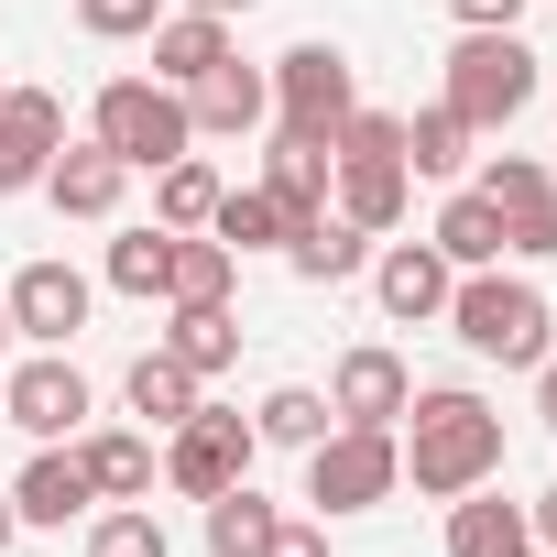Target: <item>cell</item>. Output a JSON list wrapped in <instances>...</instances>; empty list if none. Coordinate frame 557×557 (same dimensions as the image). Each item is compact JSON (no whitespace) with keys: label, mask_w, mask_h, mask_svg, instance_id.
Returning a JSON list of instances; mask_svg holds the SVG:
<instances>
[{"label":"cell","mask_w":557,"mask_h":557,"mask_svg":"<svg viewBox=\"0 0 557 557\" xmlns=\"http://www.w3.org/2000/svg\"><path fill=\"white\" fill-rule=\"evenodd\" d=\"M394 448H405V481H416V492L459 503V492H492V470H503V416H492L481 394L437 383V394H416V405H405Z\"/></svg>","instance_id":"1"},{"label":"cell","mask_w":557,"mask_h":557,"mask_svg":"<svg viewBox=\"0 0 557 557\" xmlns=\"http://www.w3.org/2000/svg\"><path fill=\"white\" fill-rule=\"evenodd\" d=\"M448 329H459L481 361H503V372H535V361H546V296L524 285V273H503V262H481V273L448 285Z\"/></svg>","instance_id":"2"},{"label":"cell","mask_w":557,"mask_h":557,"mask_svg":"<svg viewBox=\"0 0 557 557\" xmlns=\"http://www.w3.org/2000/svg\"><path fill=\"white\" fill-rule=\"evenodd\" d=\"M88 143H110L132 175L175 164V153L197 143V121H186V88H164V77H110V88H99V110H88Z\"/></svg>","instance_id":"3"},{"label":"cell","mask_w":557,"mask_h":557,"mask_svg":"<svg viewBox=\"0 0 557 557\" xmlns=\"http://www.w3.org/2000/svg\"><path fill=\"white\" fill-rule=\"evenodd\" d=\"M394 492H405L394 426H329V437L307 448V503H318V513H372V503H394Z\"/></svg>","instance_id":"4"},{"label":"cell","mask_w":557,"mask_h":557,"mask_svg":"<svg viewBox=\"0 0 557 557\" xmlns=\"http://www.w3.org/2000/svg\"><path fill=\"white\" fill-rule=\"evenodd\" d=\"M524 99H535V45H524V34H459V55H448V110H459L470 132H503Z\"/></svg>","instance_id":"5"},{"label":"cell","mask_w":557,"mask_h":557,"mask_svg":"<svg viewBox=\"0 0 557 557\" xmlns=\"http://www.w3.org/2000/svg\"><path fill=\"white\" fill-rule=\"evenodd\" d=\"M251 416H230V405H197L186 426H164V481L186 492V503H219L230 481H251Z\"/></svg>","instance_id":"6"},{"label":"cell","mask_w":557,"mask_h":557,"mask_svg":"<svg viewBox=\"0 0 557 557\" xmlns=\"http://www.w3.org/2000/svg\"><path fill=\"white\" fill-rule=\"evenodd\" d=\"M350 110H361V88H350V55L339 45H296L285 66H273V121H285V132H318L329 143Z\"/></svg>","instance_id":"7"},{"label":"cell","mask_w":557,"mask_h":557,"mask_svg":"<svg viewBox=\"0 0 557 557\" xmlns=\"http://www.w3.org/2000/svg\"><path fill=\"white\" fill-rule=\"evenodd\" d=\"M77 416H88V372L77 361H23V372H0V426H23V437H77Z\"/></svg>","instance_id":"8"},{"label":"cell","mask_w":557,"mask_h":557,"mask_svg":"<svg viewBox=\"0 0 557 557\" xmlns=\"http://www.w3.org/2000/svg\"><path fill=\"white\" fill-rule=\"evenodd\" d=\"M481 197L503 208V251H524V262H546V251H557V175H546V164L492 153V164H481Z\"/></svg>","instance_id":"9"},{"label":"cell","mask_w":557,"mask_h":557,"mask_svg":"<svg viewBox=\"0 0 557 557\" xmlns=\"http://www.w3.org/2000/svg\"><path fill=\"white\" fill-rule=\"evenodd\" d=\"M55 153H66V99L55 88H0V197L45 186Z\"/></svg>","instance_id":"10"},{"label":"cell","mask_w":557,"mask_h":557,"mask_svg":"<svg viewBox=\"0 0 557 557\" xmlns=\"http://www.w3.org/2000/svg\"><path fill=\"white\" fill-rule=\"evenodd\" d=\"M0 307H12V339H45V350H66V339L88 329V273H77V262H23Z\"/></svg>","instance_id":"11"},{"label":"cell","mask_w":557,"mask_h":557,"mask_svg":"<svg viewBox=\"0 0 557 557\" xmlns=\"http://www.w3.org/2000/svg\"><path fill=\"white\" fill-rule=\"evenodd\" d=\"M405 405H416V372L394 350H350L339 383H329V416L339 426H405Z\"/></svg>","instance_id":"12"},{"label":"cell","mask_w":557,"mask_h":557,"mask_svg":"<svg viewBox=\"0 0 557 557\" xmlns=\"http://www.w3.org/2000/svg\"><path fill=\"white\" fill-rule=\"evenodd\" d=\"M448 285H459V273L437 262V240H394V251L372 262V296H383V318H405V329L448 318Z\"/></svg>","instance_id":"13"},{"label":"cell","mask_w":557,"mask_h":557,"mask_svg":"<svg viewBox=\"0 0 557 557\" xmlns=\"http://www.w3.org/2000/svg\"><path fill=\"white\" fill-rule=\"evenodd\" d=\"M88 503H99V481H88V459H77L66 437H55V448H34V459H23V481H12V513H23V524H77Z\"/></svg>","instance_id":"14"},{"label":"cell","mask_w":557,"mask_h":557,"mask_svg":"<svg viewBox=\"0 0 557 557\" xmlns=\"http://www.w3.org/2000/svg\"><path fill=\"white\" fill-rule=\"evenodd\" d=\"M186 121H197V132H262V121H273V77H251L240 55H219V66L186 88Z\"/></svg>","instance_id":"15"},{"label":"cell","mask_w":557,"mask_h":557,"mask_svg":"<svg viewBox=\"0 0 557 557\" xmlns=\"http://www.w3.org/2000/svg\"><path fill=\"white\" fill-rule=\"evenodd\" d=\"M121 186H132V164H121L110 143H66V153L45 164V197H55L66 219H110V208H121Z\"/></svg>","instance_id":"16"},{"label":"cell","mask_w":557,"mask_h":557,"mask_svg":"<svg viewBox=\"0 0 557 557\" xmlns=\"http://www.w3.org/2000/svg\"><path fill=\"white\" fill-rule=\"evenodd\" d=\"M329 164H339V153H329L318 132H273V153H262V186H273V208H285V230L329 208Z\"/></svg>","instance_id":"17"},{"label":"cell","mask_w":557,"mask_h":557,"mask_svg":"<svg viewBox=\"0 0 557 557\" xmlns=\"http://www.w3.org/2000/svg\"><path fill=\"white\" fill-rule=\"evenodd\" d=\"M285 262L307 273V285H350V273L372 262V230H350L339 208H318V219H296V230H285Z\"/></svg>","instance_id":"18"},{"label":"cell","mask_w":557,"mask_h":557,"mask_svg":"<svg viewBox=\"0 0 557 557\" xmlns=\"http://www.w3.org/2000/svg\"><path fill=\"white\" fill-rule=\"evenodd\" d=\"M219 55H240L219 12H164V23H153V77H164V88H197Z\"/></svg>","instance_id":"19"},{"label":"cell","mask_w":557,"mask_h":557,"mask_svg":"<svg viewBox=\"0 0 557 557\" xmlns=\"http://www.w3.org/2000/svg\"><path fill=\"white\" fill-rule=\"evenodd\" d=\"M230 273L240 251L219 230H175V262H164V307H230Z\"/></svg>","instance_id":"20"},{"label":"cell","mask_w":557,"mask_h":557,"mask_svg":"<svg viewBox=\"0 0 557 557\" xmlns=\"http://www.w3.org/2000/svg\"><path fill=\"white\" fill-rule=\"evenodd\" d=\"M426 240H437V262H448V273H481V262H503V208H492L481 186H459V197L437 208V230H426Z\"/></svg>","instance_id":"21"},{"label":"cell","mask_w":557,"mask_h":557,"mask_svg":"<svg viewBox=\"0 0 557 557\" xmlns=\"http://www.w3.org/2000/svg\"><path fill=\"white\" fill-rule=\"evenodd\" d=\"M448 557H535L524 503H481V492H459V503H448Z\"/></svg>","instance_id":"22"},{"label":"cell","mask_w":557,"mask_h":557,"mask_svg":"<svg viewBox=\"0 0 557 557\" xmlns=\"http://www.w3.org/2000/svg\"><path fill=\"white\" fill-rule=\"evenodd\" d=\"M77 459H88V481H99V503H153V470H164V459H153V437H132V426H110V437H88Z\"/></svg>","instance_id":"23"},{"label":"cell","mask_w":557,"mask_h":557,"mask_svg":"<svg viewBox=\"0 0 557 557\" xmlns=\"http://www.w3.org/2000/svg\"><path fill=\"white\" fill-rule=\"evenodd\" d=\"M121 394H132V416H153V426H186V416H197V405H208V394H197V372H186V361H175V350H143V361H132V383H121Z\"/></svg>","instance_id":"24"},{"label":"cell","mask_w":557,"mask_h":557,"mask_svg":"<svg viewBox=\"0 0 557 557\" xmlns=\"http://www.w3.org/2000/svg\"><path fill=\"white\" fill-rule=\"evenodd\" d=\"M273 524H285V513H273L251 481H230V492L208 503V557H262V546H273Z\"/></svg>","instance_id":"25"},{"label":"cell","mask_w":557,"mask_h":557,"mask_svg":"<svg viewBox=\"0 0 557 557\" xmlns=\"http://www.w3.org/2000/svg\"><path fill=\"white\" fill-rule=\"evenodd\" d=\"M208 208H219V164H197V153L153 164V219L164 230H208Z\"/></svg>","instance_id":"26"},{"label":"cell","mask_w":557,"mask_h":557,"mask_svg":"<svg viewBox=\"0 0 557 557\" xmlns=\"http://www.w3.org/2000/svg\"><path fill=\"white\" fill-rule=\"evenodd\" d=\"M164 350L208 383V372H230L240 361V329H230V307H175V329H164Z\"/></svg>","instance_id":"27"},{"label":"cell","mask_w":557,"mask_h":557,"mask_svg":"<svg viewBox=\"0 0 557 557\" xmlns=\"http://www.w3.org/2000/svg\"><path fill=\"white\" fill-rule=\"evenodd\" d=\"M208 230H219L230 251H273V240H285V208H273V186H219Z\"/></svg>","instance_id":"28"},{"label":"cell","mask_w":557,"mask_h":557,"mask_svg":"<svg viewBox=\"0 0 557 557\" xmlns=\"http://www.w3.org/2000/svg\"><path fill=\"white\" fill-rule=\"evenodd\" d=\"M339 219L350 230H394L405 219V164H339Z\"/></svg>","instance_id":"29"},{"label":"cell","mask_w":557,"mask_h":557,"mask_svg":"<svg viewBox=\"0 0 557 557\" xmlns=\"http://www.w3.org/2000/svg\"><path fill=\"white\" fill-rule=\"evenodd\" d=\"M251 437H262V448H318V437H329V394H307V383H285V394H262Z\"/></svg>","instance_id":"30"},{"label":"cell","mask_w":557,"mask_h":557,"mask_svg":"<svg viewBox=\"0 0 557 557\" xmlns=\"http://www.w3.org/2000/svg\"><path fill=\"white\" fill-rule=\"evenodd\" d=\"M405 164H416V175H459V164H470V121H459L448 99L416 110V121H405Z\"/></svg>","instance_id":"31"},{"label":"cell","mask_w":557,"mask_h":557,"mask_svg":"<svg viewBox=\"0 0 557 557\" xmlns=\"http://www.w3.org/2000/svg\"><path fill=\"white\" fill-rule=\"evenodd\" d=\"M164 262H175V230L153 219V230H121L110 240V285L121 296H164Z\"/></svg>","instance_id":"32"},{"label":"cell","mask_w":557,"mask_h":557,"mask_svg":"<svg viewBox=\"0 0 557 557\" xmlns=\"http://www.w3.org/2000/svg\"><path fill=\"white\" fill-rule=\"evenodd\" d=\"M329 153H339V164H405V110H350V121L329 132Z\"/></svg>","instance_id":"33"},{"label":"cell","mask_w":557,"mask_h":557,"mask_svg":"<svg viewBox=\"0 0 557 557\" xmlns=\"http://www.w3.org/2000/svg\"><path fill=\"white\" fill-rule=\"evenodd\" d=\"M88 557H175V546H164V524H153L143 503H121V513L88 524Z\"/></svg>","instance_id":"34"},{"label":"cell","mask_w":557,"mask_h":557,"mask_svg":"<svg viewBox=\"0 0 557 557\" xmlns=\"http://www.w3.org/2000/svg\"><path fill=\"white\" fill-rule=\"evenodd\" d=\"M153 23H164V0H77V34H99V45H132Z\"/></svg>","instance_id":"35"},{"label":"cell","mask_w":557,"mask_h":557,"mask_svg":"<svg viewBox=\"0 0 557 557\" xmlns=\"http://www.w3.org/2000/svg\"><path fill=\"white\" fill-rule=\"evenodd\" d=\"M448 12H459V34H513L524 0H448Z\"/></svg>","instance_id":"36"},{"label":"cell","mask_w":557,"mask_h":557,"mask_svg":"<svg viewBox=\"0 0 557 557\" xmlns=\"http://www.w3.org/2000/svg\"><path fill=\"white\" fill-rule=\"evenodd\" d=\"M262 557H329V535H318V524H273V546H262Z\"/></svg>","instance_id":"37"},{"label":"cell","mask_w":557,"mask_h":557,"mask_svg":"<svg viewBox=\"0 0 557 557\" xmlns=\"http://www.w3.org/2000/svg\"><path fill=\"white\" fill-rule=\"evenodd\" d=\"M535 416H546V426H557V350H546V361H535Z\"/></svg>","instance_id":"38"},{"label":"cell","mask_w":557,"mask_h":557,"mask_svg":"<svg viewBox=\"0 0 557 557\" xmlns=\"http://www.w3.org/2000/svg\"><path fill=\"white\" fill-rule=\"evenodd\" d=\"M524 524H535V546H546V557H557V492H546V503H535V513H524Z\"/></svg>","instance_id":"39"},{"label":"cell","mask_w":557,"mask_h":557,"mask_svg":"<svg viewBox=\"0 0 557 557\" xmlns=\"http://www.w3.org/2000/svg\"><path fill=\"white\" fill-rule=\"evenodd\" d=\"M175 12H219V23H230V12H251V0H175Z\"/></svg>","instance_id":"40"},{"label":"cell","mask_w":557,"mask_h":557,"mask_svg":"<svg viewBox=\"0 0 557 557\" xmlns=\"http://www.w3.org/2000/svg\"><path fill=\"white\" fill-rule=\"evenodd\" d=\"M12 535H23V513H12V492H0V546H12Z\"/></svg>","instance_id":"41"},{"label":"cell","mask_w":557,"mask_h":557,"mask_svg":"<svg viewBox=\"0 0 557 557\" xmlns=\"http://www.w3.org/2000/svg\"><path fill=\"white\" fill-rule=\"evenodd\" d=\"M0 350H12V307H0Z\"/></svg>","instance_id":"42"},{"label":"cell","mask_w":557,"mask_h":557,"mask_svg":"<svg viewBox=\"0 0 557 557\" xmlns=\"http://www.w3.org/2000/svg\"><path fill=\"white\" fill-rule=\"evenodd\" d=\"M0 88H12V77H0Z\"/></svg>","instance_id":"43"}]
</instances>
